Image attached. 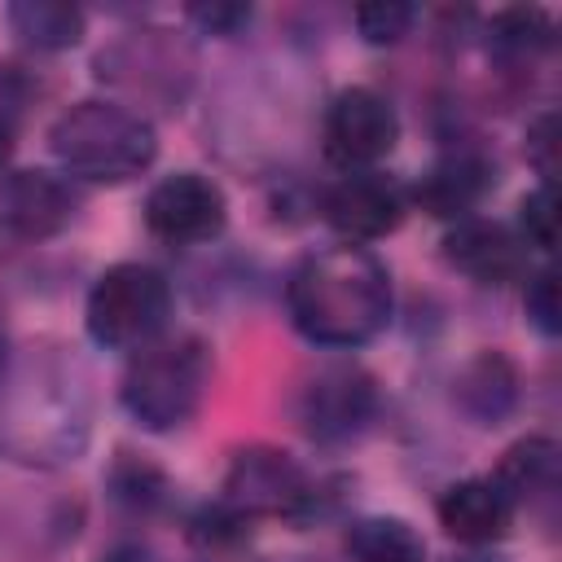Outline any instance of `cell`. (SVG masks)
<instances>
[{"mask_svg": "<svg viewBox=\"0 0 562 562\" xmlns=\"http://www.w3.org/2000/svg\"><path fill=\"white\" fill-rule=\"evenodd\" d=\"M9 158H13V123L0 114V171L9 167Z\"/></svg>", "mask_w": 562, "mask_h": 562, "instance_id": "d4e9b609", "label": "cell"}, {"mask_svg": "<svg viewBox=\"0 0 562 562\" xmlns=\"http://www.w3.org/2000/svg\"><path fill=\"white\" fill-rule=\"evenodd\" d=\"M294 329L316 347H364L391 321V272L356 241L312 250L285 281Z\"/></svg>", "mask_w": 562, "mask_h": 562, "instance_id": "6da1fadb", "label": "cell"}, {"mask_svg": "<svg viewBox=\"0 0 562 562\" xmlns=\"http://www.w3.org/2000/svg\"><path fill=\"white\" fill-rule=\"evenodd\" d=\"M325 158L338 171H369L400 140L395 105L373 88H342L325 110Z\"/></svg>", "mask_w": 562, "mask_h": 562, "instance_id": "5b68a950", "label": "cell"}, {"mask_svg": "<svg viewBox=\"0 0 562 562\" xmlns=\"http://www.w3.org/2000/svg\"><path fill=\"white\" fill-rule=\"evenodd\" d=\"M307 474L299 461L281 448H246L233 457L224 474V505L237 518H259V514H294L307 505Z\"/></svg>", "mask_w": 562, "mask_h": 562, "instance_id": "52a82bcc", "label": "cell"}, {"mask_svg": "<svg viewBox=\"0 0 562 562\" xmlns=\"http://www.w3.org/2000/svg\"><path fill=\"white\" fill-rule=\"evenodd\" d=\"M558 465H562V448L549 435H527L505 448L492 483L501 487V496L509 505H527L558 487Z\"/></svg>", "mask_w": 562, "mask_h": 562, "instance_id": "9a60e30c", "label": "cell"}, {"mask_svg": "<svg viewBox=\"0 0 562 562\" xmlns=\"http://www.w3.org/2000/svg\"><path fill=\"white\" fill-rule=\"evenodd\" d=\"M325 220L347 241H378L404 220V189L382 171H342L325 193Z\"/></svg>", "mask_w": 562, "mask_h": 562, "instance_id": "9c48e42d", "label": "cell"}, {"mask_svg": "<svg viewBox=\"0 0 562 562\" xmlns=\"http://www.w3.org/2000/svg\"><path fill=\"white\" fill-rule=\"evenodd\" d=\"M206 386H211V351L202 338L180 334V338H154L132 356L119 400L136 426L176 430L198 413Z\"/></svg>", "mask_w": 562, "mask_h": 562, "instance_id": "3957f363", "label": "cell"}, {"mask_svg": "<svg viewBox=\"0 0 562 562\" xmlns=\"http://www.w3.org/2000/svg\"><path fill=\"white\" fill-rule=\"evenodd\" d=\"M48 149L79 180L123 184L149 171L158 154V136L149 119H140L119 101H79L61 110L57 123L48 127Z\"/></svg>", "mask_w": 562, "mask_h": 562, "instance_id": "7a4b0ae2", "label": "cell"}, {"mask_svg": "<svg viewBox=\"0 0 562 562\" xmlns=\"http://www.w3.org/2000/svg\"><path fill=\"white\" fill-rule=\"evenodd\" d=\"M347 558L351 562H426V544L404 518L373 514V518L351 522Z\"/></svg>", "mask_w": 562, "mask_h": 562, "instance_id": "e0dca14e", "label": "cell"}, {"mask_svg": "<svg viewBox=\"0 0 562 562\" xmlns=\"http://www.w3.org/2000/svg\"><path fill=\"white\" fill-rule=\"evenodd\" d=\"M4 18L22 44L44 48V53L75 48L83 40V9L66 4V0H13L4 9Z\"/></svg>", "mask_w": 562, "mask_h": 562, "instance_id": "2e32d148", "label": "cell"}, {"mask_svg": "<svg viewBox=\"0 0 562 562\" xmlns=\"http://www.w3.org/2000/svg\"><path fill=\"white\" fill-rule=\"evenodd\" d=\"M79 211V193L70 180L53 171H13L0 184V228L18 241H44L57 237Z\"/></svg>", "mask_w": 562, "mask_h": 562, "instance_id": "30bf717a", "label": "cell"}, {"mask_svg": "<svg viewBox=\"0 0 562 562\" xmlns=\"http://www.w3.org/2000/svg\"><path fill=\"white\" fill-rule=\"evenodd\" d=\"M496 184V167L479 149H452L443 154L422 180H417V202L435 220H465L483 193Z\"/></svg>", "mask_w": 562, "mask_h": 562, "instance_id": "7c38bea8", "label": "cell"}, {"mask_svg": "<svg viewBox=\"0 0 562 562\" xmlns=\"http://www.w3.org/2000/svg\"><path fill=\"white\" fill-rule=\"evenodd\" d=\"M189 18H193L202 31H211V35H233L237 26L250 22V9H246V4H193Z\"/></svg>", "mask_w": 562, "mask_h": 562, "instance_id": "603a6c76", "label": "cell"}, {"mask_svg": "<svg viewBox=\"0 0 562 562\" xmlns=\"http://www.w3.org/2000/svg\"><path fill=\"white\" fill-rule=\"evenodd\" d=\"M522 303H527V321H531L544 338H558V334H562V303H558V272H553V268L531 272Z\"/></svg>", "mask_w": 562, "mask_h": 562, "instance_id": "44dd1931", "label": "cell"}, {"mask_svg": "<svg viewBox=\"0 0 562 562\" xmlns=\"http://www.w3.org/2000/svg\"><path fill=\"white\" fill-rule=\"evenodd\" d=\"M435 509H439V527L461 544H492L514 522V505L501 496L492 479H461L443 487Z\"/></svg>", "mask_w": 562, "mask_h": 562, "instance_id": "4fadbf2b", "label": "cell"}, {"mask_svg": "<svg viewBox=\"0 0 562 562\" xmlns=\"http://www.w3.org/2000/svg\"><path fill=\"white\" fill-rule=\"evenodd\" d=\"M224 220H228L224 189L198 171L162 176L145 198V228L171 246L215 241L224 233Z\"/></svg>", "mask_w": 562, "mask_h": 562, "instance_id": "8992f818", "label": "cell"}, {"mask_svg": "<svg viewBox=\"0 0 562 562\" xmlns=\"http://www.w3.org/2000/svg\"><path fill=\"white\" fill-rule=\"evenodd\" d=\"M171 316V285L149 263H114L88 290L83 325L88 338L105 351H140L149 347Z\"/></svg>", "mask_w": 562, "mask_h": 562, "instance_id": "277c9868", "label": "cell"}, {"mask_svg": "<svg viewBox=\"0 0 562 562\" xmlns=\"http://www.w3.org/2000/svg\"><path fill=\"white\" fill-rule=\"evenodd\" d=\"M487 35H492V48L496 53H505V57H531V53L549 48L553 22L540 9H505V13L492 18Z\"/></svg>", "mask_w": 562, "mask_h": 562, "instance_id": "ac0fdd59", "label": "cell"}, {"mask_svg": "<svg viewBox=\"0 0 562 562\" xmlns=\"http://www.w3.org/2000/svg\"><path fill=\"white\" fill-rule=\"evenodd\" d=\"M553 132H558V119H553V114H540V119L531 123V132H527V154H531L536 171L544 176V184H553V149H558Z\"/></svg>", "mask_w": 562, "mask_h": 562, "instance_id": "cb8c5ba5", "label": "cell"}, {"mask_svg": "<svg viewBox=\"0 0 562 562\" xmlns=\"http://www.w3.org/2000/svg\"><path fill=\"white\" fill-rule=\"evenodd\" d=\"M373 408H378L373 378L364 369H356V364H329V369H321L303 386V400H299V417H303L307 435L321 439V443H347V439H356L373 422Z\"/></svg>", "mask_w": 562, "mask_h": 562, "instance_id": "ba28073f", "label": "cell"}, {"mask_svg": "<svg viewBox=\"0 0 562 562\" xmlns=\"http://www.w3.org/2000/svg\"><path fill=\"white\" fill-rule=\"evenodd\" d=\"M452 400L479 426H496L518 404V369L501 351H479L474 360L461 364V373L452 382Z\"/></svg>", "mask_w": 562, "mask_h": 562, "instance_id": "5bb4252c", "label": "cell"}, {"mask_svg": "<svg viewBox=\"0 0 562 562\" xmlns=\"http://www.w3.org/2000/svg\"><path fill=\"white\" fill-rule=\"evenodd\" d=\"M351 22L364 44H400L408 35V26L417 22V9L404 0H369L351 13Z\"/></svg>", "mask_w": 562, "mask_h": 562, "instance_id": "d6986e66", "label": "cell"}, {"mask_svg": "<svg viewBox=\"0 0 562 562\" xmlns=\"http://www.w3.org/2000/svg\"><path fill=\"white\" fill-rule=\"evenodd\" d=\"M114 496H119L123 505L149 509L154 501H162V479H158L154 470H145V465H132V461H123V465L114 470Z\"/></svg>", "mask_w": 562, "mask_h": 562, "instance_id": "7402d4cb", "label": "cell"}, {"mask_svg": "<svg viewBox=\"0 0 562 562\" xmlns=\"http://www.w3.org/2000/svg\"><path fill=\"white\" fill-rule=\"evenodd\" d=\"M4 373H9V338L0 329V382H4Z\"/></svg>", "mask_w": 562, "mask_h": 562, "instance_id": "484cf974", "label": "cell"}, {"mask_svg": "<svg viewBox=\"0 0 562 562\" xmlns=\"http://www.w3.org/2000/svg\"><path fill=\"white\" fill-rule=\"evenodd\" d=\"M443 255L452 268H461L479 285H505V281H518L527 272L522 237L514 228H505L496 220H479V215H465L448 228Z\"/></svg>", "mask_w": 562, "mask_h": 562, "instance_id": "8fae6325", "label": "cell"}, {"mask_svg": "<svg viewBox=\"0 0 562 562\" xmlns=\"http://www.w3.org/2000/svg\"><path fill=\"white\" fill-rule=\"evenodd\" d=\"M558 202H553V184H540V189H531L527 198H522V206H518V237H522V246H536V250H553V241H558V211H553Z\"/></svg>", "mask_w": 562, "mask_h": 562, "instance_id": "ffe728a7", "label": "cell"}]
</instances>
